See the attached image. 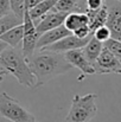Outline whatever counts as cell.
Instances as JSON below:
<instances>
[{"mask_svg": "<svg viewBox=\"0 0 121 122\" xmlns=\"http://www.w3.org/2000/svg\"><path fill=\"white\" fill-rule=\"evenodd\" d=\"M23 26H24V37H23L21 51L27 59L36 51L37 41L39 38V35L36 29V24L30 17L29 10H25V13L23 17Z\"/></svg>", "mask_w": 121, "mask_h": 122, "instance_id": "5", "label": "cell"}, {"mask_svg": "<svg viewBox=\"0 0 121 122\" xmlns=\"http://www.w3.org/2000/svg\"><path fill=\"white\" fill-rule=\"evenodd\" d=\"M21 23H23V20L20 18H18L13 12H10L8 14H6L4 17H0V36L2 33H5L7 30H10L11 27L19 25Z\"/></svg>", "mask_w": 121, "mask_h": 122, "instance_id": "17", "label": "cell"}, {"mask_svg": "<svg viewBox=\"0 0 121 122\" xmlns=\"http://www.w3.org/2000/svg\"><path fill=\"white\" fill-rule=\"evenodd\" d=\"M67 61L73 65V68H77L82 71L83 75H94L95 72V68L93 66V64L87 59L83 49H75V50H70L68 52L64 53Z\"/></svg>", "mask_w": 121, "mask_h": 122, "instance_id": "9", "label": "cell"}, {"mask_svg": "<svg viewBox=\"0 0 121 122\" xmlns=\"http://www.w3.org/2000/svg\"><path fill=\"white\" fill-rule=\"evenodd\" d=\"M6 74H7V72H6V71H5V70L1 68V66H0V82H2L4 80H5V76H6Z\"/></svg>", "mask_w": 121, "mask_h": 122, "instance_id": "26", "label": "cell"}, {"mask_svg": "<svg viewBox=\"0 0 121 122\" xmlns=\"http://www.w3.org/2000/svg\"><path fill=\"white\" fill-rule=\"evenodd\" d=\"M94 37L97 39V41L105 43L106 41H108L109 38H112V33H110V30L107 25H102L100 27H97L94 32H93Z\"/></svg>", "mask_w": 121, "mask_h": 122, "instance_id": "21", "label": "cell"}, {"mask_svg": "<svg viewBox=\"0 0 121 122\" xmlns=\"http://www.w3.org/2000/svg\"><path fill=\"white\" fill-rule=\"evenodd\" d=\"M89 18V27L91 33L100 26L106 25L107 18H108V6L105 4L101 8L91 11V10H85L84 11Z\"/></svg>", "mask_w": 121, "mask_h": 122, "instance_id": "13", "label": "cell"}, {"mask_svg": "<svg viewBox=\"0 0 121 122\" xmlns=\"http://www.w3.org/2000/svg\"><path fill=\"white\" fill-rule=\"evenodd\" d=\"M118 1H121V0H118Z\"/></svg>", "mask_w": 121, "mask_h": 122, "instance_id": "28", "label": "cell"}, {"mask_svg": "<svg viewBox=\"0 0 121 122\" xmlns=\"http://www.w3.org/2000/svg\"><path fill=\"white\" fill-rule=\"evenodd\" d=\"M82 49H83V52H84L87 59L93 64L97 59V57L100 56V53H101V51L103 49V43L97 41L94 37V35H93V37L89 39V41L87 43V45L84 47H82Z\"/></svg>", "mask_w": 121, "mask_h": 122, "instance_id": "15", "label": "cell"}, {"mask_svg": "<svg viewBox=\"0 0 121 122\" xmlns=\"http://www.w3.org/2000/svg\"><path fill=\"white\" fill-rule=\"evenodd\" d=\"M93 66L96 74H121V61L105 46Z\"/></svg>", "mask_w": 121, "mask_h": 122, "instance_id": "6", "label": "cell"}, {"mask_svg": "<svg viewBox=\"0 0 121 122\" xmlns=\"http://www.w3.org/2000/svg\"><path fill=\"white\" fill-rule=\"evenodd\" d=\"M103 46L121 61V41H118L115 38H109L108 41L103 43Z\"/></svg>", "mask_w": 121, "mask_h": 122, "instance_id": "19", "label": "cell"}, {"mask_svg": "<svg viewBox=\"0 0 121 122\" xmlns=\"http://www.w3.org/2000/svg\"><path fill=\"white\" fill-rule=\"evenodd\" d=\"M105 0H85V10H99L105 5Z\"/></svg>", "mask_w": 121, "mask_h": 122, "instance_id": "23", "label": "cell"}, {"mask_svg": "<svg viewBox=\"0 0 121 122\" xmlns=\"http://www.w3.org/2000/svg\"><path fill=\"white\" fill-rule=\"evenodd\" d=\"M63 25L70 32H74L80 26L89 25V18L85 12H70L67 14Z\"/></svg>", "mask_w": 121, "mask_h": 122, "instance_id": "14", "label": "cell"}, {"mask_svg": "<svg viewBox=\"0 0 121 122\" xmlns=\"http://www.w3.org/2000/svg\"><path fill=\"white\" fill-rule=\"evenodd\" d=\"M10 12H12L10 0H0V17H4L8 14Z\"/></svg>", "mask_w": 121, "mask_h": 122, "instance_id": "24", "label": "cell"}, {"mask_svg": "<svg viewBox=\"0 0 121 122\" xmlns=\"http://www.w3.org/2000/svg\"><path fill=\"white\" fill-rule=\"evenodd\" d=\"M24 1H25V7H26V10H30V8H32L35 5H37L40 0H24Z\"/></svg>", "mask_w": 121, "mask_h": 122, "instance_id": "25", "label": "cell"}, {"mask_svg": "<svg viewBox=\"0 0 121 122\" xmlns=\"http://www.w3.org/2000/svg\"><path fill=\"white\" fill-rule=\"evenodd\" d=\"M67 14L68 13L58 12V11H55V10H51L50 12L44 14L37 21H35L38 35L40 36V35H43L46 31H50L52 29H56V27L63 25Z\"/></svg>", "mask_w": 121, "mask_h": 122, "instance_id": "8", "label": "cell"}, {"mask_svg": "<svg viewBox=\"0 0 121 122\" xmlns=\"http://www.w3.org/2000/svg\"><path fill=\"white\" fill-rule=\"evenodd\" d=\"M27 63L36 77L37 86L44 85L73 69V65L67 61L64 53L44 49L36 50L27 58Z\"/></svg>", "mask_w": 121, "mask_h": 122, "instance_id": "1", "label": "cell"}, {"mask_svg": "<svg viewBox=\"0 0 121 122\" xmlns=\"http://www.w3.org/2000/svg\"><path fill=\"white\" fill-rule=\"evenodd\" d=\"M10 5H11V11L23 20L24 13H25V1L24 0H10Z\"/></svg>", "mask_w": 121, "mask_h": 122, "instance_id": "20", "label": "cell"}, {"mask_svg": "<svg viewBox=\"0 0 121 122\" xmlns=\"http://www.w3.org/2000/svg\"><path fill=\"white\" fill-rule=\"evenodd\" d=\"M52 10L58 12H64V13L80 12L79 0H57Z\"/></svg>", "mask_w": 121, "mask_h": 122, "instance_id": "18", "label": "cell"}, {"mask_svg": "<svg viewBox=\"0 0 121 122\" xmlns=\"http://www.w3.org/2000/svg\"><path fill=\"white\" fill-rule=\"evenodd\" d=\"M7 46H8V45H7V44H6L5 41H0V55H1V52H2V51H4V50H5V49H6Z\"/></svg>", "mask_w": 121, "mask_h": 122, "instance_id": "27", "label": "cell"}, {"mask_svg": "<svg viewBox=\"0 0 121 122\" xmlns=\"http://www.w3.org/2000/svg\"><path fill=\"white\" fill-rule=\"evenodd\" d=\"M0 116L12 122H36V117L7 92H0Z\"/></svg>", "mask_w": 121, "mask_h": 122, "instance_id": "4", "label": "cell"}, {"mask_svg": "<svg viewBox=\"0 0 121 122\" xmlns=\"http://www.w3.org/2000/svg\"><path fill=\"white\" fill-rule=\"evenodd\" d=\"M0 66L7 74L13 75L21 85L30 89L37 88L36 77L31 71L21 49L7 46L0 55Z\"/></svg>", "mask_w": 121, "mask_h": 122, "instance_id": "2", "label": "cell"}, {"mask_svg": "<svg viewBox=\"0 0 121 122\" xmlns=\"http://www.w3.org/2000/svg\"><path fill=\"white\" fill-rule=\"evenodd\" d=\"M23 37H24V26H23V23H21L19 25H16V26L11 27L5 33H2L0 36V41H5L11 47L21 49Z\"/></svg>", "mask_w": 121, "mask_h": 122, "instance_id": "12", "label": "cell"}, {"mask_svg": "<svg viewBox=\"0 0 121 122\" xmlns=\"http://www.w3.org/2000/svg\"><path fill=\"white\" fill-rule=\"evenodd\" d=\"M57 0H40L37 5H35L32 8L29 10L30 17L32 18L33 21H37L39 18H42L44 14H46L47 12H50Z\"/></svg>", "mask_w": 121, "mask_h": 122, "instance_id": "16", "label": "cell"}, {"mask_svg": "<svg viewBox=\"0 0 121 122\" xmlns=\"http://www.w3.org/2000/svg\"><path fill=\"white\" fill-rule=\"evenodd\" d=\"M106 25L110 30L112 38L121 41V5L108 6V18Z\"/></svg>", "mask_w": 121, "mask_h": 122, "instance_id": "11", "label": "cell"}, {"mask_svg": "<svg viewBox=\"0 0 121 122\" xmlns=\"http://www.w3.org/2000/svg\"><path fill=\"white\" fill-rule=\"evenodd\" d=\"M93 37V35L88 36L87 38H79L76 37L74 33L62 38L61 41H56L49 46L43 47L44 50H50V51H55V52H61V53H65L70 50H75V49H82L87 45V43L89 41V39ZM42 50V49H40Z\"/></svg>", "mask_w": 121, "mask_h": 122, "instance_id": "7", "label": "cell"}, {"mask_svg": "<svg viewBox=\"0 0 121 122\" xmlns=\"http://www.w3.org/2000/svg\"><path fill=\"white\" fill-rule=\"evenodd\" d=\"M73 32H70L64 25H61L56 29H52L50 31L44 32L43 35H40L38 41H37V45H36V50H40L45 46H49L56 41H61L62 38L71 35Z\"/></svg>", "mask_w": 121, "mask_h": 122, "instance_id": "10", "label": "cell"}, {"mask_svg": "<svg viewBox=\"0 0 121 122\" xmlns=\"http://www.w3.org/2000/svg\"><path fill=\"white\" fill-rule=\"evenodd\" d=\"M96 94L87 95H74L71 101V107L65 116V122H89L97 114L96 106Z\"/></svg>", "mask_w": 121, "mask_h": 122, "instance_id": "3", "label": "cell"}, {"mask_svg": "<svg viewBox=\"0 0 121 122\" xmlns=\"http://www.w3.org/2000/svg\"><path fill=\"white\" fill-rule=\"evenodd\" d=\"M73 33H74L76 37H79V38H87L88 36L93 35V33H91V31H90L89 25H83V26H80V27H79V29H76Z\"/></svg>", "mask_w": 121, "mask_h": 122, "instance_id": "22", "label": "cell"}]
</instances>
